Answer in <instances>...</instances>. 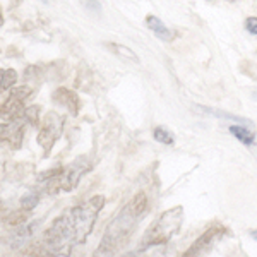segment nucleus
<instances>
[{"label":"nucleus","mask_w":257,"mask_h":257,"mask_svg":"<svg viewBox=\"0 0 257 257\" xmlns=\"http://www.w3.org/2000/svg\"><path fill=\"white\" fill-rule=\"evenodd\" d=\"M105 206V197L93 196L81 204L62 213L45 231V250L52 255H70L74 247L82 245L96 223L99 211Z\"/></svg>","instance_id":"1"},{"label":"nucleus","mask_w":257,"mask_h":257,"mask_svg":"<svg viewBox=\"0 0 257 257\" xmlns=\"http://www.w3.org/2000/svg\"><path fill=\"white\" fill-rule=\"evenodd\" d=\"M146 208H148V196L144 192H139L108 225L105 235L101 238V243H99L96 250V255L117 254L120 248L127 243V240L132 235L134 228L138 226L141 216L146 213Z\"/></svg>","instance_id":"2"},{"label":"nucleus","mask_w":257,"mask_h":257,"mask_svg":"<svg viewBox=\"0 0 257 257\" xmlns=\"http://www.w3.org/2000/svg\"><path fill=\"white\" fill-rule=\"evenodd\" d=\"M182 223H184V208L182 206H175L170 208L165 213H161L160 218H156L151 223V226L146 230L144 238L141 242L138 250H148L149 247L163 245V243L170 242L175 235L180 231Z\"/></svg>","instance_id":"3"},{"label":"nucleus","mask_w":257,"mask_h":257,"mask_svg":"<svg viewBox=\"0 0 257 257\" xmlns=\"http://www.w3.org/2000/svg\"><path fill=\"white\" fill-rule=\"evenodd\" d=\"M91 170V161L88 156H79L76 161L69 165V167L64 168V172L60 173L59 177H55L59 180V185H60V190L64 192H70L77 187L79 180L82 177L86 175Z\"/></svg>","instance_id":"4"},{"label":"nucleus","mask_w":257,"mask_h":257,"mask_svg":"<svg viewBox=\"0 0 257 257\" xmlns=\"http://www.w3.org/2000/svg\"><path fill=\"white\" fill-rule=\"evenodd\" d=\"M33 93V86H18L11 89V94L7 101L2 103V122H12L24 115V99Z\"/></svg>","instance_id":"5"},{"label":"nucleus","mask_w":257,"mask_h":257,"mask_svg":"<svg viewBox=\"0 0 257 257\" xmlns=\"http://www.w3.org/2000/svg\"><path fill=\"white\" fill-rule=\"evenodd\" d=\"M226 233H228L226 228L223 225H219V223H216V225H213L209 230H206L204 233H202L201 237H199L196 242L189 247V250L185 252L184 255L185 257H194V255L206 254V252H209L211 248L216 245V243L225 237Z\"/></svg>","instance_id":"6"},{"label":"nucleus","mask_w":257,"mask_h":257,"mask_svg":"<svg viewBox=\"0 0 257 257\" xmlns=\"http://www.w3.org/2000/svg\"><path fill=\"white\" fill-rule=\"evenodd\" d=\"M62 125H64L62 117H59L57 113H53V111L47 115V120H45L43 127L40 128V134H38V144L45 151V155H48V153L52 151L53 144H55L57 139L60 138Z\"/></svg>","instance_id":"7"},{"label":"nucleus","mask_w":257,"mask_h":257,"mask_svg":"<svg viewBox=\"0 0 257 257\" xmlns=\"http://www.w3.org/2000/svg\"><path fill=\"white\" fill-rule=\"evenodd\" d=\"M26 118L19 117L12 122L2 123V141H6L12 149H19L23 144V136H24V125H26Z\"/></svg>","instance_id":"8"},{"label":"nucleus","mask_w":257,"mask_h":257,"mask_svg":"<svg viewBox=\"0 0 257 257\" xmlns=\"http://www.w3.org/2000/svg\"><path fill=\"white\" fill-rule=\"evenodd\" d=\"M36 226H38V221L35 223H24V225H21L18 230L12 231L9 235V238H7V245L11 248H14V250H18L24 245V243L28 242V240L31 238L33 231L36 230Z\"/></svg>","instance_id":"9"},{"label":"nucleus","mask_w":257,"mask_h":257,"mask_svg":"<svg viewBox=\"0 0 257 257\" xmlns=\"http://www.w3.org/2000/svg\"><path fill=\"white\" fill-rule=\"evenodd\" d=\"M53 99H55V103L64 106V108H67L70 113L76 115L79 111V96H77L76 91L67 88H59L53 93Z\"/></svg>","instance_id":"10"},{"label":"nucleus","mask_w":257,"mask_h":257,"mask_svg":"<svg viewBox=\"0 0 257 257\" xmlns=\"http://www.w3.org/2000/svg\"><path fill=\"white\" fill-rule=\"evenodd\" d=\"M146 26L149 28V31L155 33L158 38H161L163 41H172L173 40V33L165 26V23L156 16H148L146 18Z\"/></svg>","instance_id":"11"},{"label":"nucleus","mask_w":257,"mask_h":257,"mask_svg":"<svg viewBox=\"0 0 257 257\" xmlns=\"http://www.w3.org/2000/svg\"><path fill=\"white\" fill-rule=\"evenodd\" d=\"M230 134L233 136L237 141H240L242 144H245V146H250V144L255 143V134H254V132H252L250 128L243 127V125H238V123L230 125Z\"/></svg>","instance_id":"12"},{"label":"nucleus","mask_w":257,"mask_h":257,"mask_svg":"<svg viewBox=\"0 0 257 257\" xmlns=\"http://www.w3.org/2000/svg\"><path fill=\"white\" fill-rule=\"evenodd\" d=\"M202 111L206 113L213 115V117H218V118H223V120H233V122H240V123H247L250 125V120L248 118H243V117H238V115H231V113H226V111H221V110H216V108H208V106H199Z\"/></svg>","instance_id":"13"},{"label":"nucleus","mask_w":257,"mask_h":257,"mask_svg":"<svg viewBox=\"0 0 257 257\" xmlns=\"http://www.w3.org/2000/svg\"><path fill=\"white\" fill-rule=\"evenodd\" d=\"M30 213L31 211L28 209H18V211H12L9 216L6 218V223L11 226H21L24 225V223L28 221V218H30Z\"/></svg>","instance_id":"14"},{"label":"nucleus","mask_w":257,"mask_h":257,"mask_svg":"<svg viewBox=\"0 0 257 257\" xmlns=\"http://www.w3.org/2000/svg\"><path fill=\"white\" fill-rule=\"evenodd\" d=\"M108 48L111 50V52H115V53H117V55L123 57V59L132 60V62H136V64H139V57L136 55V53L132 52V50L128 48V47H125V45H118V43H108Z\"/></svg>","instance_id":"15"},{"label":"nucleus","mask_w":257,"mask_h":257,"mask_svg":"<svg viewBox=\"0 0 257 257\" xmlns=\"http://www.w3.org/2000/svg\"><path fill=\"white\" fill-rule=\"evenodd\" d=\"M153 138H155V141H158V143H161V144H167V146L175 143V138H173L172 132H170L168 128L161 127V125H158L155 131H153Z\"/></svg>","instance_id":"16"},{"label":"nucleus","mask_w":257,"mask_h":257,"mask_svg":"<svg viewBox=\"0 0 257 257\" xmlns=\"http://www.w3.org/2000/svg\"><path fill=\"white\" fill-rule=\"evenodd\" d=\"M18 81V72L14 69H2V89H12V86Z\"/></svg>","instance_id":"17"},{"label":"nucleus","mask_w":257,"mask_h":257,"mask_svg":"<svg viewBox=\"0 0 257 257\" xmlns=\"http://www.w3.org/2000/svg\"><path fill=\"white\" fill-rule=\"evenodd\" d=\"M24 118H26L28 125L31 127H38L40 125V106H30V108L24 110Z\"/></svg>","instance_id":"18"},{"label":"nucleus","mask_w":257,"mask_h":257,"mask_svg":"<svg viewBox=\"0 0 257 257\" xmlns=\"http://www.w3.org/2000/svg\"><path fill=\"white\" fill-rule=\"evenodd\" d=\"M38 202H40L38 192H30V194H26V196L21 197V208L28 209V211H33L36 206H38Z\"/></svg>","instance_id":"19"},{"label":"nucleus","mask_w":257,"mask_h":257,"mask_svg":"<svg viewBox=\"0 0 257 257\" xmlns=\"http://www.w3.org/2000/svg\"><path fill=\"white\" fill-rule=\"evenodd\" d=\"M41 69L40 67H35V65H33V67H28L26 69V72H24V79L26 81H30L31 77H35V81H36V84H38V82L41 81Z\"/></svg>","instance_id":"20"},{"label":"nucleus","mask_w":257,"mask_h":257,"mask_svg":"<svg viewBox=\"0 0 257 257\" xmlns=\"http://www.w3.org/2000/svg\"><path fill=\"white\" fill-rule=\"evenodd\" d=\"M245 30L248 35H254L257 36V18H254V16H250V18L245 19Z\"/></svg>","instance_id":"21"},{"label":"nucleus","mask_w":257,"mask_h":257,"mask_svg":"<svg viewBox=\"0 0 257 257\" xmlns=\"http://www.w3.org/2000/svg\"><path fill=\"white\" fill-rule=\"evenodd\" d=\"M86 7H88L89 11H94L96 14L101 12V6H99L98 0H86Z\"/></svg>","instance_id":"22"},{"label":"nucleus","mask_w":257,"mask_h":257,"mask_svg":"<svg viewBox=\"0 0 257 257\" xmlns=\"http://www.w3.org/2000/svg\"><path fill=\"white\" fill-rule=\"evenodd\" d=\"M250 235H252V237H254V238L257 240V230H252V231H250Z\"/></svg>","instance_id":"23"},{"label":"nucleus","mask_w":257,"mask_h":257,"mask_svg":"<svg viewBox=\"0 0 257 257\" xmlns=\"http://www.w3.org/2000/svg\"><path fill=\"white\" fill-rule=\"evenodd\" d=\"M254 98L257 99V91H255V93H254Z\"/></svg>","instance_id":"24"},{"label":"nucleus","mask_w":257,"mask_h":257,"mask_svg":"<svg viewBox=\"0 0 257 257\" xmlns=\"http://www.w3.org/2000/svg\"><path fill=\"white\" fill-rule=\"evenodd\" d=\"M228 2H237V0H228Z\"/></svg>","instance_id":"25"}]
</instances>
